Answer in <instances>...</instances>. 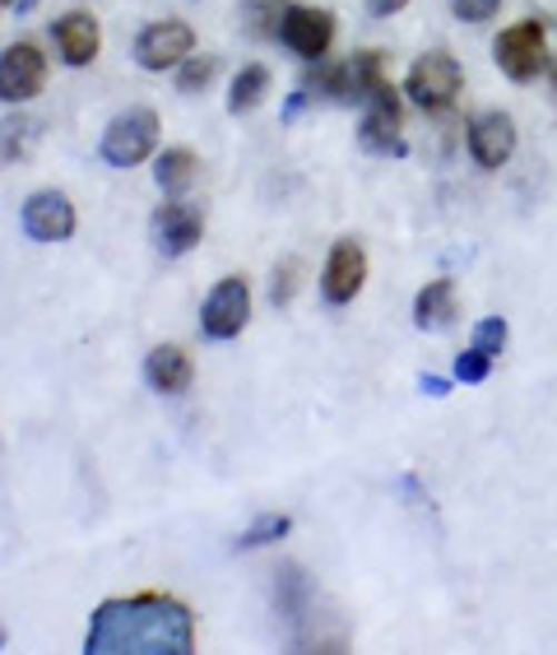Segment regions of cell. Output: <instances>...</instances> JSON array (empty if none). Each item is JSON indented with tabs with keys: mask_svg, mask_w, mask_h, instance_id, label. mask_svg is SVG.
Masks as SVG:
<instances>
[{
	"mask_svg": "<svg viewBox=\"0 0 557 655\" xmlns=\"http://www.w3.org/2000/svg\"><path fill=\"white\" fill-rule=\"evenodd\" d=\"M89 655H191L196 618L172 595H121L102 599L84 633Z\"/></svg>",
	"mask_w": 557,
	"mask_h": 655,
	"instance_id": "6da1fadb",
	"label": "cell"
},
{
	"mask_svg": "<svg viewBox=\"0 0 557 655\" xmlns=\"http://www.w3.org/2000/svg\"><path fill=\"white\" fill-rule=\"evenodd\" d=\"M493 57L501 66V75L516 85H529L539 80V75L548 70V33L539 19H520L511 23V29H501V38L493 42Z\"/></svg>",
	"mask_w": 557,
	"mask_h": 655,
	"instance_id": "7a4b0ae2",
	"label": "cell"
},
{
	"mask_svg": "<svg viewBox=\"0 0 557 655\" xmlns=\"http://www.w3.org/2000/svg\"><path fill=\"white\" fill-rule=\"evenodd\" d=\"M465 89V70L450 51H428L409 66V80H405V93L418 102L422 112H446L450 102L460 98Z\"/></svg>",
	"mask_w": 557,
	"mask_h": 655,
	"instance_id": "3957f363",
	"label": "cell"
},
{
	"mask_svg": "<svg viewBox=\"0 0 557 655\" xmlns=\"http://www.w3.org/2000/svg\"><path fill=\"white\" fill-rule=\"evenodd\" d=\"M158 145V112L130 108L112 117V126L102 130V163L108 168H140Z\"/></svg>",
	"mask_w": 557,
	"mask_h": 655,
	"instance_id": "277c9868",
	"label": "cell"
},
{
	"mask_svg": "<svg viewBox=\"0 0 557 655\" xmlns=\"http://www.w3.org/2000/svg\"><path fill=\"white\" fill-rule=\"evenodd\" d=\"M251 321V288L242 275H228L219 279L215 288H209V298L200 307V330L209 339H232V335H242Z\"/></svg>",
	"mask_w": 557,
	"mask_h": 655,
	"instance_id": "5b68a950",
	"label": "cell"
},
{
	"mask_svg": "<svg viewBox=\"0 0 557 655\" xmlns=\"http://www.w3.org/2000/svg\"><path fill=\"white\" fill-rule=\"evenodd\" d=\"M362 108H367V112H362V130H358L362 149H371V153H395V159H405L409 145H405V136H400V93H395V85L386 80L377 93L362 102Z\"/></svg>",
	"mask_w": 557,
	"mask_h": 655,
	"instance_id": "8992f818",
	"label": "cell"
},
{
	"mask_svg": "<svg viewBox=\"0 0 557 655\" xmlns=\"http://www.w3.org/2000/svg\"><path fill=\"white\" fill-rule=\"evenodd\" d=\"M47 89V57L33 42H14L0 51V102H33Z\"/></svg>",
	"mask_w": 557,
	"mask_h": 655,
	"instance_id": "52a82bcc",
	"label": "cell"
},
{
	"mask_svg": "<svg viewBox=\"0 0 557 655\" xmlns=\"http://www.w3.org/2000/svg\"><path fill=\"white\" fill-rule=\"evenodd\" d=\"M279 42L302 61H321L335 42V14L311 6H288L279 19Z\"/></svg>",
	"mask_w": 557,
	"mask_h": 655,
	"instance_id": "ba28073f",
	"label": "cell"
},
{
	"mask_svg": "<svg viewBox=\"0 0 557 655\" xmlns=\"http://www.w3.org/2000/svg\"><path fill=\"white\" fill-rule=\"evenodd\" d=\"M362 284H367V251L362 242L354 238H339L326 256V270H321V294L326 302L344 307V302H354L362 294Z\"/></svg>",
	"mask_w": 557,
	"mask_h": 655,
	"instance_id": "9c48e42d",
	"label": "cell"
},
{
	"mask_svg": "<svg viewBox=\"0 0 557 655\" xmlns=\"http://www.w3.org/2000/svg\"><path fill=\"white\" fill-rule=\"evenodd\" d=\"M205 232V209L191 200H163L153 209V247L163 256H186Z\"/></svg>",
	"mask_w": 557,
	"mask_h": 655,
	"instance_id": "30bf717a",
	"label": "cell"
},
{
	"mask_svg": "<svg viewBox=\"0 0 557 655\" xmlns=\"http://www.w3.org/2000/svg\"><path fill=\"white\" fill-rule=\"evenodd\" d=\"M191 51H196V33H191V23H181V19L149 23V29L136 38V61L145 70H172L191 57Z\"/></svg>",
	"mask_w": 557,
	"mask_h": 655,
	"instance_id": "8fae6325",
	"label": "cell"
},
{
	"mask_svg": "<svg viewBox=\"0 0 557 655\" xmlns=\"http://www.w3.org/2000/svg\"><path fill=\"white\" fill-rule=\"evenodd\" d=\"M23 232L33 242H66L74 232V205L61 191H33L23 205Z\"/></svg>",
	"mask_w": 557,
	"mask_h": 655,
	"instance_id": "7c38bea8",
	"label": "cell"
},
{
	"mask_svg": "<svg viewBox=\"0 0 557 655\" xmlns=\"http://www.w3.org/2000/svg\"><path fill=\"white\" fill-rule=\"evenodd\" d=\"M469 153L479 168H501L516 153V121L507 112H484L469 121Z\"/></svg>",
	"mask_w": 557,
	"mask_h": 655,
	"instance_id": "4fadbf2b",
	"label": "cell"
},
{
	"mask_svg": "<svg viewBox=\"0 0 557 655\" xmlns=\"http://www.w3.org/2000/svg\"><path fill=\"white\" fill-rule=\"evenodd\" d=\"M51 38H57V51H61V61L66 66H89L98 51H102V29H98V19L84 14V10H70L61 14L57 23H51Z\"/></svg>",
	"mask_w": 557,
	"mask_h": 655,
	"instance_id": "5bb4252c",
	"label": "cell"
},
{
	"mask_svg": "<svg viewBox=\"0 0 557 655\" xmlns=\"http://www.w3.org/2000/svg\"><path fill=\"white\" fill-rule=\"evenodd\" d=\"M196 368H191V354L177 349V345H158L149 349L145 358V381L158 390V396H181L186 386H191Z\"/></svg>",
	"mask_w": 557,
	"mask_h": 655,
	"instance_id": "9a60e30c",
	"label": "cell"
},
{
	"mask_svg": "<svg viewBox=\"0 0 557 655\" xmlns=\"http://www.w3.org/2000/svg\"><path fill=\"white\" fill-rule=\"evenodd\" d=\"M450 321H456V284H450V279H432L414 298V326L418 330H446Z\"/></svg>",
	"mask_w": 557,
	"mask_h": 655,
	"instance_id": "2e32d148",
	"label": "cell"
},
{
	"mask_svg": "<svg viewBox=\"0 0 557 655\" xmlns=\"http://www.w3.org/2000/svg\"><path fill=\"white\" fill-rule=\"evenodd\" d=\"M275 599H279L284 618L302 627V618H307V609H311V582H307V572H302L298 563H284V567H279Z\"/></svg>",
	"mask_w": 557,
	"mask_h": 655,
	"instance_id": "e0dca14e",
	"label": "cell"
},
{
	"mask_svg": "<svg viewBox=\"0 0 557 655\" xmlns=\"http://www.w3.org/2000/svg\"><path fill=\"white\" fill-rule=\"evenodd\" d=\"M200 177V159H196V149H163L158 153V168H153V181L163 187L168 196H177V191H186L191 181Z\"/></svg>",
	"mask_w": 557,
	"mask_h": 655,
	"instance_id": "ac0fdd59",
	"label": "cell"
},
{
	"mask_svg": "<svg viewBox=\"0 0 557 655\" xmlns=\"http://www.w3.org/2000/svg\"><path fill=\"white\" fill-rule=\"evenodd\" d=\"M265 93H270V70H265V66H242V70L232 75V89H228V112H232V117L256 112L260 102H265Z\"/></svg>",
	"mask_w": 557,
	"mask_h": 655,
	"instance_id": "d6986e66",
	"label": "cell"
},
{
	"mask_svg": "<svg viewBox=\"0 0 557 655\" xmlns=\"http://www.w3.org/2000/svg\"><path fill=\"white\" fill-rule=\"evenodd\" d=\"M288 10V0H242V19L251 38H279V19Z\"/></svg>",
	"mask_w": 557,
	"mask_h": 655,
	"instance_id": "ffe728a7",
	"label": "cell"
},
{
	"mask_svg": "<svg viewBox=\"0 0 557 655\" xmlns=\"http://www.w3.org/2000/svg\"><path fill=\"white\" fill-rule=\"evenodd\" d=\"M215 75H219V57H186L177 66V89L181 93H200L215 85Z\"/></svg>",
	"mask_w": 557,
	"mask_h": 655,
	"instance_id": "44dd1931",
	"label": "cell"
},
{
	"mask_svg": "<svg viewBox=\"0 0 557 655\" xmlns=\"http://www.w3.org/2000/svg\"><path fill=\"white\" fill-rule=\"evenodd\" d=\"M33 121L29 117H6L0 121V153H6V159H23V153H29V145H33Z\"/></svg>",
	"mask_w": 557,
	"mask_h": 655,
	"instance_id": "7402d4cb",
	"label": "cell"
},
{
	"mask_svg": "<svg viewBox=\"0 0 557 655\" xmlns=\"http://www.w3.org/2000/svg\"><path fill=\"white\" fill-rule=\"evenodd\" d=\"M288 530H294V520H288L284 512H270V516H260L251 530H242V539H237V548H265V544L284 539Z\"/></svg>",
	"mask_w": 557,
	"mask_h": 655,
	"instance_id": "603a6c76",
	"label": "cell"
},
{
	"mask_svg": "<svg viewBox=\"0 0 557 655\" xmlns=\"http://www.w3.org/2000/svg\"><path fill=\"white\" fill-rule=\"evenodd\" d=\"M507 339H511V330H507L501 317H488V321L474 326V349H484L488 358H497L501 349H507Z\"/></svg>",
	"mask_w": 557,
	"mask_h": 655,
	"instance_id": "cb8c5ba5",
	"label": "cell"
},
{
	"mask_svg": "<svg viewBox=\"0 0 557 655\" xmlns=\"http://www.w3.org/2000/svg\"><path fill=\"white\" fill-rule=\"evenodd\" d=\"M488 373H493V358H488L484 349H465V354L456 358V377H460L465 386H474V381H488Z\"/></svg>",
	"mask_w": 557,
	"mask_h": 655,
	"instance_id": "d4e9b609",
	"label": "cell"
},
{
	"mask_svg": "<svg viewBox=\"0 0 557 655\" xmlns=\"http://www.w3.org/2000/svg\"><path fill=\"white\" fill-rule=\"evenodd\" d=\"M497 6H501V0H450V10H456V19H465V23H484V19H493Z\"/></svg>",
	"mask_w": 557,
	"mask_h": 655,
	"instance_id": "484cf974",
	"label": "cell"
},
{
	"mask_svg": "<svg viewBox=\"0 0 557 655\" xmlns=\"http://www.w3.org/2000/svg\"><path fill=\"white\" fill-rule=\"evenodd\" d=\"M298 288V260H284V270H275V302H288Z\"/></svg>",
	"mask_w": 557,
	"mask_h": 655,
	"instance_id": "4316f807",
	"label": "cell"
},
{
	"mask_svg": "<svg viewBox=\"0 0 557 655\" xmlns=\"http://www.w3.org/2000/svg\"><path fill=\"white\" fill-rule=\"evenodd\" d=\"M367 6H371V14H377V19H390V14H400L409 0H367Z\"/></svg>",
	"mask_w": 557,
	"mask_h": 655,
	"instance_id": "83f0119b",
	"label": "cell"
},
{
	"mask_svg": "<svg viewBox=\"0 0 557 655\" xmlns=\"http://www.w3.org/2000/svg\"><path fill=\"white\" fill-rule=\"evenodd\" d=\"M418 386L428 390V396H446V390H450V386H446L441 377H418Z\"/></svg>",
	"mask_w": 557,
	"mask_h": 655,
	"instance_id": "f1b7e54d",
	"label": "cell"
},
{
	"mask_svg": "<svg viewBox=\"0 0 557 655\" xmlns=\"http://www.w3.org/2000/svg\"><path fill=\"white\" fill-rule=\"evenodd\" d=\"M548 80H553V89H557V57H548Z\"/></svg>",
	"mask_w": 557,
	"mask_h": 655,
	"instance_id": "f546056e",
	"label": "cell"
},
{
	"mask_svg": "<svg viewBox=\"0 0 557 655\" xmlns=\"http://www.w3.org/2000/svg\"><path fill=\"white\" fill-rule=\"evenodd\" d=\"M0 646H6V627H0Z\"/></svg>",
	"mask_w": 557,
	"mask_h": 655,
	"instance_id": "4dcf8cb0",
	"label": "cell"
},
{
	"mask_svg": "<svg viewBox=\"0 0 557 655\" xmlns=\"http://www.w3.org/2000/svg\"><path fill=\"white\" fill-rule=\"evenodd\" d=\"M6 6H10V0H0V10H6Z\"/></svg>",
	"mask_w": 557,
	"mask_h": 655,
	"instance_id": "1f68e13d",
	"label": "cell"
}]
</instances>
